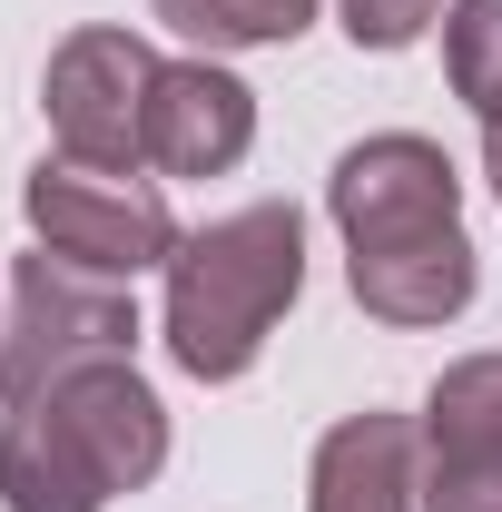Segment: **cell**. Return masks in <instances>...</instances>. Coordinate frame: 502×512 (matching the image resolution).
Listing matches in <instances>:
<instances>
[{
    "label": "cell",
    "instance_id": "obj_1",
    "mask_svg": "<svg viewBox=\"0 0 502 512\" xmlns=\"http://www.w3.org/2000/svg\"><path fill=\"white\" fill-rule=\"evenodd\" d=\"M168 473V404L138 365H79L0 404V512H109Z\"/></svg>",
    "mask_w": 502,
    "mask_h": 512
},
{
    "label": "cell",
    "instance_id": "obj_2",
    "mask_svg": "<svg viewBox=\"0 0 502 512\" xmlns=\"http://www.w3.org/2000/svg\"><path fill=\"white\" fill-rule=\"evenodd\" d=\"M306 286V217L286 197H256L237 217H207L168 256V355L197 384H237L266 355V335L286 325Z\"/></svg>",
    "mask_w": 502,
    "mask_h": 512
},
{
    "label": "cell",
    "instance_id": "obj_3",
    "mask_svg": "<svg viewBox=\"0 0 502 512\" xmlns=\"http://www.w3.org/2000/svg\"><path fill=\"white\" fill-rule=\"evenodd\" d=\"M79 365H138V296L119 276H89L69 256L30 247L10 266V316H0V404L79 375Z\"/></svg>",
    "mask_w": 502,
    "mask_h": 512
},
{
    "label": "cell",
    "instance_id": "obj_4",
    "mask_svg": "<svg viewBox=\"0 0 502 512\" xmlns=\"http://www.w3.org/2000/svg\"><path fill=\"white\" fill-rule=\"evenodd\" d=\"M20 217L30 237L89 276H148L178 256V217H168V188L138 178V168H89V158H40L30 188H20Z\"/></svg>",
    "mask_w": 502,
    "mask_h": 512
},
{
    "label": "cell",
    "instance_id": "obj_5",
    "mask_svg": "<svg viewBox=\"0 0 502 512\" xmlns=\"http://www.w3.org/2000/svg\"><path fill=\"white\" fill-rule=\"evenodd\" d=\"M158 50L138 30H69L40 69V109L60 158L89 168H148V99H158Z\"/></svg>",
    "mask_w": 502,
    "mask_h": 512
},
{
    "label": "cell",
    "instance_id": "obj_6",
    "mask_svg": "<svg viewBox=\"0 0 502 512\" xmlns=\"http://www.w3.org/2000/svg\"><path fill=\"white\" fill-rule=\"evenodd\" d=\"M325 217L345 256H375V247H414V237H443L463 227V178L434 138L414 128H384V138H355L325 178Z\"/></svg>",
    "mask_w": 502,
    "mask_h": 512
},
{
    "label": "cell",
    "instance_id": "obj_7",
    "mask_svg": "<svg viewBox=\"0 0 502 512\" xmlns=\"http://www.w3.org/2000/svg\"><path fill=\"white\" fill-rule=\"evenodd\" d=\"M247 148H256V89L237 69H217L207 50L158 69V99H148V168L158 178H227Z\"/></svg>",
    "mask_w": 502,
    "mask_h": 512
},
{
    "label": "cell",
    "instance_id": "obj_8",
    "mask_svg": "<svg viewBox=\"0 0 502 512\" xmlns=\"http://www.w3.org/2000/svg\"><path fill=\"white\" fill-rule=\"evenodd\" d=\"M306 512H424V434L414 414H345L325 424L315 444V473H306Z\"/></svg>",
    "mask_w": 502,
    "mask_h": 512
},
{
    "label": "cell",
    "instance_id": "obj_9",
    "mask_svg": "<svg viewBox=\"0 0 502 512\" xmlns=\"http://www.w3.org/2000/svg\"><path fill=\"white\" fill-rule=\"evenodd\" d=\"M345 286L375 325H453L483 286V256H473L463 227H443V237H414V247L345 256Z\"/></svg>",
    "mask_w": 502,
    "mask_h": 512
},
{
    "label": "cell",
    "instance_id": "obj_10",
    "mask_svg": "<svg viewBox=\"0 0 502 512\" xmlns=\"http://www.w3.org/2000/svg\"><path fill=\"white\" fill-rule=\"evenodd\" d=\"M414 434H424V453H493L502 444V355L443 365L424 414H414Z\"/></svg>",
    "mask_w": 502,
    "mask_h": 512
},
{
    "label": "cell",
    "instance_id": "obj_11",
    "mask_svg": "<svg viewBox=\"0 0 502 512\" xmlns=\"http://www.w3.org/2000/svg\"><path fill=\"white\" fill-rule=\"evenodd\" d=\"M178 40H197L207 60L217 50H286L296 30L315 20V0H148Z\"/></svg>",
    "mask_w": 502,
    "mask_h": 512
},
{
    "label": "cell",
    "instance_id": "obj_12",
    "mask_svg": "<svg viewBox=\"0 0 502 512\" xmlns=\"http://www.w3.org/2000/svg\"><path fill=\"white\" fill-rule=\"evenodd\" d=\"M443 79L473 119H502V0H453L443 10Z\"/></svg>",
    "mask_w": 502,
    "mask_h": 512
},
{
    "label": "cell",
    "instance_id": "obj_13",
    "mask_svg": "<svg viewBox=\"0 0 502 512\" xmlns=\"http://www.w3.org/2000/svg\"><path fill=\"white\" fill-rule=\"evenodd\" d=\"M424 512H502V444L493 453H424Z\"/></svg>",
    "mask_w": 502,
    "mask_h": 512
},
{
    "label": "cell",
    "instance_id": "obj_14",
    "mask_svg": "<svg viewBox=\"0 0 502 512\" xmlns=\"http://www.w3.org/2000/svg\"><path fill=\"white\" fill-rule=\"evenodd\" d=\"M443 20V0H345V40L355 50H414Z\"/></svg>",
    "mask_w": 502,
    "mask_h": 512
},
{
    "label": "cell",
    "instance_id": "obj_15",
    "mask_svg": "<svg viewBox=\"0 0 502 512\" xmlns=\"http://www.w3.org/2000/svg\"><path fill=\"white\" fill-rule=\"evenodd\" d=\"M483 178H493V197H502V119L483 128Z\"/></svg>",
    "mask_w": 502,
    "mask_h": 512
}]
</instances>
